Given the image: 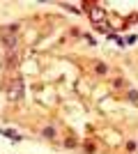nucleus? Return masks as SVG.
Masks as SVG:
<instances>
[{"instance_id":"1","label":"nucleus","mask_w":138,"mask_h":154,"mask_svg":"<svg viewBox=\"0 0 138 154\" xmlns=\"http://www.w3.org/2000/svg\"><path fill=\"white\" fill-rule=\"evenodd\" d=\"M92 19H94V21H99V19H101V16H104V12H101V9H99V7H92Z\"/></svg>"}]
</instances>
